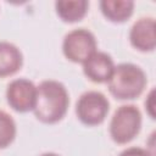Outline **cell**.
<instances>
[{
    "label": "cell",
    "instance_id": "7c38bea8",
    "mask_svg": "<svg viewBox=\"0 0 156 156\" xmlns=\"http://www.w3.org/2000/svg\"><path fill=\"white\" fill-rule=\"evenodd\" d=\"M16 135L15 121L5 111L0 110V149L9 146Z\"/></svg>",
    "mask_w": 156,
    "mask_h": 156
},
{
    "label": "cell",
    "instance_id": "5bb4252c",
    "mask_svg": "<svg viewBox=\"0 0 156 156\" xmlns=\"http://www.w3.org/2000/svg\"><path fill=\"white\" fill-rule=\"evenodd\" d=\"M145 108H146L149 116L151 118H155V90L154 89L149 93V95L145 100Z\"/></svg>",
    "mask_w": 156,
    "mask_h": 156
},
{
    "label": "cell",
    "instance_id": "9a60e30c",
    "mask_svg": "<svg viewBox=\"0 0 156 156\" xmlns=\"http://www.w3.org/2000/svg\"><path fill=\"white\" fill-rule=\"evenodd\" d=\"M40 156H58V155L52 154V152H46V154H43V155H40Z\"/></svg>",
    "mask_w": 156,
    "mask_h": 156
},
{
    "label": "cell",
    "instance_id": "277c9868",
    "mask_svg": "<svg viewBox=\"0 0 156 156\" xmlns=\"http://www.w3.org/2000/svg\"><path fill=\"white\" fill-rule=\"evenodd\" d=\"M108 100L100 91H87L77 101L76 113L87 126H96L104 122L108 112Z\"/></svg>",
    "mask_w": 156,
    "mask_h": 156
},
{
    "label": "cell",
    "instance_id": "8992f818",
    "mask_svg": "<svg viewBox=\"0 0 156 156\" xmlns=\"http://www.w3.org/2000/svg\"><path fill=\"white\" fill-rule=\"evenodd\" d=\"M6 98L9 105L18 111L27 112L34 108L37 99V87L28 79L18 78L7 85Z\"/></svg>",
    "mask_w": 156,
    "mask_h": 156
},
{
    "label": "cell",
    "instance_id": "6da1fadb",
    "mask_svg": "<svg viewBox=\"0 0 156 156\" xmlns=\"http://www.w3.org/2000/svg\"><path fill=\"white\" fill-rule=\"evenodd\" d=\"M68 104V93L63 84L57 80H44L37 87L33 111L39 121L55 123L66 115Z\"/></svg>",
    "mask_w": 156,
    "mask_h": 156
},
{
    "label": "cell",
    "instance_id": "5b68a950",
    "mask_svg": "<svg viewBox=\"0 0 156 156\" xmlns=\"http://www.w3.org/2000/svg\"><path fill=\"white\" fill-rule=\"evenodd\" d=\"M62 49L65 56L69 61L83 63L96 51V40L93 33L84 28L73 29L66 34Z\"/></svg>",
    "mask_w": 156,
    "mask_h": 156
},
{
    "label": "cell",
    "instance_id": "7a4b0ae2",
    "mask_svg": "<svg viewBox=\"0 0 156 156\" xmlns=\"http://www.w3.org/2000/svg\"><path fill=\"white\" fill-rule=\"evenodd\" d=\"M107 83L110 93L116 99L130 100L143 93L146 85V77L139 66L133 63H121L115 66Z\"/></svg>",
    "mask_w": 156,
    "mask_h": 156
},
{
    "label": "cell",
    "instance_id": "52a82bcc",
    "mask_svg": "<svg viewBox=\"0 0 156 156\" xmlns=\"http://www.w3.org/2000/svg\"><path fill=\"white\" fill-rule=\"evenodd\" d=\"M115 65L110 55L95 51L83 62L84 74L95 83L107 82L113 72Z\"/></svg>",
    "mask_w": 156,
    "mask_h": 156
},
{
    "label": "cell",
    "instance_id": "9c48e42d",
    "mask_svg": "<svg viewBox=\"0 0 156 156\" xmlns=\"http://www.w3.org/2000/svg\"><path fill=\"white\" fill-rule=\"evenodd\" d=\"M22 66V54L17 46L7 41H0V77L16 73Z\"/></svg>",
    "mask_w": 156,
    "mask_h": 156
},
{
    "label": "cell",
    "instance_id": "8fae6325",
    "mask_svg": "<svg viewBox=\"0 0 156 156\" xmlns=\"http://www.w3.org/2000/svg\"><path fill=\"white\" fill-rule=\"evenodd\" d=\"M57 15L65 22H76L82 20L89 7V2L85 0H66V1H57L55 4Z\"/></svg>",
    "mask_w": 156,
    "mask_h": 156
},
{
    "label": "cell",
    "instance_id": "30bf717a",
    "mask_svg": "<svg viewBox=\"0 0 156 156\" xmlns=\"http://www.w3.org/2000/svg\"><path fill=\"white\" fill-rule=\"evenodd\" d=\"M101 12L112 22H123L128 20L134 9V2L128 0H104L100 2Z\"/></svg>",
    "mask_w": 156,
    "mask_h": 156
},
{
    "label": "cell",
    "instance_id": "3957f363",
    "mask_svg": "<svg viewBox=\"0 0 156 156\" xmlns=\"http://www.w3.org/2000/svg\"><path fill=\"white\" fill-rule=\"evenodd\" d=\"M141 127V113L134 105H123L116 110L110 122V135L117 144L134 139Z\"/></svg>",
    "mask_w": 156,
    "mask_h": 156
},
{
    "label": "cell",
    "instance_id": "4fadbf2b",
    "mask_svg": "<svg viewBox=\"0 0 156 156\" xmlns=\"http://www.w3.org/2000/svg\"><path fill=\"white\" fill-rule=\"evenodd\" d=\"M119 156H154L149 150L141 147H128L119 154Z\"/></svg>",
    "mask_w": 156,
    "mask_h": 156
},
{
    "label": "cell",
    "instance_id": "ba28073f",
    "mask_svg": "<svg viewBox=\"0 0 156 156\" xmlns=\"http://www.w3.org/2000/svg\"><path fill=\"white\" fill-rule=\"evenodd\" d=\"M129 39L135 49L140 51H152L156 45L155 20L151 17L138 20L130 28Z\"/></svg>",
    "mask_w": 156,
    "mask_h": 156
}]
</instances>
